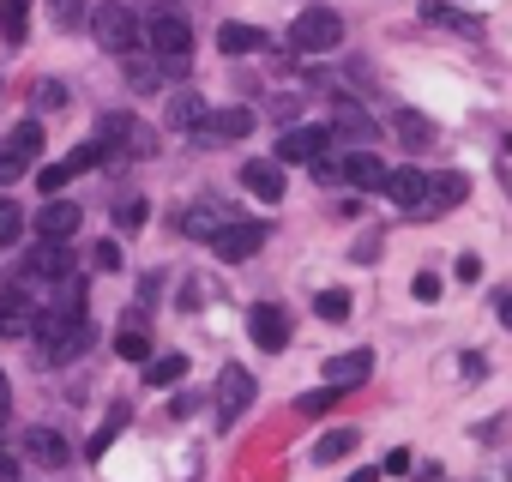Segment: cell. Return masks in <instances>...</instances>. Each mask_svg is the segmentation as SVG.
I'll use <instances>...</instances> for the list:
<instances>
[{
    "mask_svg": "<svg viewBox=\"0 0 512 482\" xmlns=\"http://www.w3.org/2000/svg\"><path fill=\"white\" fill-rule=\"evenodd\" d=\"M332 139L368 151V145H374V115H368L362 103H338V115H332Z\"/></svg>",
    "mask_w": 512,
    "mask_h": 482,
    "instance_id": "30bf717a",
    "label": "cell"
},
{
    "mask_svg": "<svg viewBox=\"0 0 512 482\" xmlns=\"http://www.w3.org/2000/svg\"><path fill=\"white\" fill-rule=\"evenodd\" d=\"M91 266H97V272H115V266H121V248H115V241H97V248H91Z\"/></svg>",
    "mask_w": 512,
    "mask_h": 482,
    "instance_id": "74e56055",
    "label": "cell"
},
{
    "mask_svg": "<svg viewBox=\"0 0 512 482\" xmlns=\"http://www.w3.org/2000/svg\"><path fill=\"white\" fill-rule=\"evenodd\" d=\"M416 302H440V278H434V272L416 278Z\"/></svg>",
    "mask_w": 512,
    "mask_h": 482,
    "instance_id": "ab89813d",
    "label": "cell"
},
{
    "mask_svg": "<svg viewBox=\"0 0 512 482\" xmlns=\"http://www.w3.org/2000/svg\"><path fill=\"white\" fill-rule=\"evenodd\" d=\"M374 374V350H338V356H326V386L338 392V386H362Z\"/></svg>",
    "mask_w": 512,
    "mask_h": 482,
    "instance_id": "7c38bea8",
    "label": "cell"
},
{
    "mask_svg": "<svg viewBox=\"0 0 512 482\" xmlns=\"http://www.w3.org/2000/svg\"><path fill=\"white\" fill-rule=\"evenodd\" d=\"M25 169H31V157H25L13 139H0V181H19Z\"/></svg>",
    "mask_w": 512,
    "mask_h": 482,
    "instance_id": "f546056e",
    "label": "cell"
},
{
    "mask_svg": "<svg viewBox=\"0 0 512 482\" xmlns=\"http://www.w3.org/2000/svg\"><path fill=\"white\" fill-rule=\"evenodd\" d=\"M19 278H25V284H61V278H73V248L43 241V248L25 254V272H19Z\"/></svg>",
    "mask_w": 512,
    "mask_h": 482,
    "instance_id": "52a82bcc",
    "label": "cell"
},
{
    "mask_svg": "<svg viewBox=\"0 0 512 482\" xmlns=\"http://www.w3.org/2000/svg\"><path fill=\"white\" fill-rule=\"evenodd\" d=\"M181 374H187V356H175V350L145 362V380H151V386H169V380H181Z\"/></svg>",
    "mask_w": 512,
    "mask_h": 482,
    "instance_id": "484cf974",
    "label": "cell"
},
{
    "mask_svg": "<svg viewBox=\"0 0 512 482\" xmlns=\"http://www.w3.org/2000/svg\"><path fill=\"white\" fill-rule=\"evenodd\" d=\"M217 49L223 55H260L272 43H266V31H253V25H217Z\"/></svg>",
    "mask_w": 512,
    "mask_h": 482,
    "instance_id": "7402d4cb",
    "label": "cell"
},
{
    "mask_svg": "<svg viewBox=\"0 0 512 482\" xmlns=\"http://www.w3.org/2000/svg\"><path fill=\"white\" fill-rule=\"evenodd\" d=\"M247 404H253V374H247V368H223V410H217V416L229 422V416H241Z\"/></svg>",
    "mask_w": 512,
    "mask_h": 482,
    "instance_id": "ffe728a7",
    "label": "cell"
},
{
    "mask_svg": "<svg viewBox=\"0 0 512 482\" xmlns=\"http://www.w3.org/2000/svg\"><path fill=\"white\" fill-rule=\"evenodd\" d=\"M25 458L43 464V470H61V464L73 458V446H67V434H55V428H25Z\"/></svg>",
    "mask_w": 512,
    "mask_h": 482,
    "instance_id": "4fadbf2b",
    "label": "cell"
},
{
    "mask_svg": "<svg viewBox=\"0 0 512 482\" xmlns=\"http://www.w3.org/2000/svg\"><path fill=\"white\" fill-rule=\"evenodd\" d=\"M91 31H97L103 55H115V61L139 55V37H145V25H139L127 7H97V13H91Z\"/></svg>",
    "mask_w": 512,
    "mask_h": 482,
    "instance_id": "277c9868",
    "label": "cell"
},
{
    "mask_svg": "<svg viewBox=\"0 0 512 482\" xmlns=\"http://www.w3.org/2000/svg\"><path fill=\"white\" fill-rule=\"evenodd\" d=\"M19 235H25V211L13 199H0V248H13Z\"/></svg>",
    "mask_w": 512,
    "mask_h": 482,
    "instance_id": "f1b7e54d",
    "label": "cell"
},
{
    "mask_svg": "<svg viewBox=\"0 0 512 482\" xmlns=\"http://www.w3.org/2000/svg\"><path fill=\"white\" fill-rule=\"evenodd\" d=\"M121 73H127V85H133V91H139V97H145V91H157V85H163V61H157V55H151V49H139V55H127V61H121Z\"/></svg>",
    "mask_w": 512,
    "mask_h": 482,
    "instance_id": "d6986e66",
    "label": "cell"
},
{
    "mask_svg": "<svg viewBox=\"0 0 512 482\" xmlns=\"http://www.w3.org/2000/svg\"><path fill=\"white\" fill-rule=\"evenodd\" d=\"M344 181H350V187H362V193H368V187H380V193H386L392 169H386L374 151H350V157H344Z\"/></svg>",
    "mask_w": 512,
    "mask_h": 482,
    "instance_id": "e0dca14e",
    "label": "cell"
},
{
    "mask_svg": "<svg viewBox=\"0 0 512 482\" xmlns=\"http://www.w3.org/2000/svg\"><path fill=\"white\" fill-rule=\"evenodd\" d=\"M205 121H211V115H205V97H199V91H175V97H169V127H175V133H199Z\"/></svg>",
    "mask_w": 512,
    "mask_h": 482,
    "instance_id": "ac0fdd59",
    "label": "cell"
},
{
    "mask_svg": "<svg viewBox=\"0 0 512 482\" xmlns=\"http://www.w3.org/2000/svg\"><path fill=\"white\" fill-rule=\"evenodd\" d=\"M0 482H19V464H13V452H0Z\"/></svg>",
    "mask_w": 512,
    "mask_h": 482,
    "instance_id": "b9f144b4",
    "label": "cell"
},
{
    "mask_svg": "<svg viewBox=\"0 0 512 482\" xmlns=\"http://www.w3.org/2000/svg\"><path fill=\"white\" fill-rule=\"evenodd\" d=\"M115 356L121 362H151V338H145V326H139V314L115 332Z\"/></svg>",
    "mask_w": 512,
    "mask_h": 482,
    "instance_id": "603a6c76",
    "label": "cell"
},
{
    "mask_svg": "<svg viewBox=\"0 0 512 482\" xmlns=\"http://www.w3.org/2000/svg\"><path fill=\"white\" fill-rule=\"evenodd\" d=\"M25 0H0V37H7V43H25Z\"/></svg>",
    "mask_w": 512,
    "mask_h": 482,
    "instance_id": "4316f807",
    "label": "cell"
},
{
    "mask_svg": "<svg viewBox=\"0 0 512 482\" xmlns=\"http://www.w3.org/2000/svg\"><path fill=\"white\" fill-rule=\"evenodd\" d=\"M145 43H151V55L163 61V73H187L193 67V25L181 19V13H151L145 19Z\"/></svg>",
    "mask_w": 512,
    "mask_h": 482,
    "instance_id": "6da1fadb",
    "label": "cell"
},
{
    "mask_svg": "<svg viewBox=\"0 0 512 482\" xmlns=\"http://www.w3.org/2000/svg\"><path fill=\"white\" fill-rule=\"evenodd\" d=\"M470 193V181L458 175V169H446V175H434V205H458Z\"/></svg>",
    "mask_w": 512,
    "mask_h": 482,
    "instance_id": "83f0119b",
    "label": "cell"
},
{
    "mask_svg": "<svg viewBox=\"0 0 512 482\" xmlns=\"http://www.w3.org/2000/svg\"><path fill=\"white\" fill-rule=\"evenodd\" d=\"M428 193H434V175H422V169H392V181H386V199H392L398 211H422V217L440 211Z\"/></svg>",
    "mask_w": 512,
    "mask_h": 482,
    "instance_id": "8992f818",
    "label": "cell"
},
{
    "mask_svg": "<svg viewBox=\"0 0 512 482\" xmlns=\"http://www.w3.org/2000/svg\"><path fill=\"white\" fill-rule=\"evenodd\" d=\"M332 398H338V392H332V386H320V392H302V398H296V410H302V416H320V410H332Z\"/></svg>",
    "mask_w": 512,
    "mask_h": 482,
    "instance_id": "d590c367",
    "label": "cell"
},
{
    "mask_svg": "<svg viewBox=\"0 0 512 482\" xmlns=\"http://www.w3.org/2000/svg\"><path fill=\"white\" fill-rule=\"evenodd\" d=\"M121 428H127V404H115V410L103 416V428H97V434L85 440V452H91V458H103V452L115 446V434H121Z\"/></svg>",
    "mask_w": 512,
    "mask_h": 482,
    "instance_id": "d4e9b609",
    "label": "cell"
},
{
    "mask_svg": "<svg viewBox=\"0 0 512 482\" xmlns=\"http://www.w3.org/2000/svg\"><path fill=\"white\" fill-rule=\"evenodd\" d=\"M247 332H253V344H260V350H284L290 344V314L284 308H253L247 314Z\"/></svg>",
    "mask_w": 512,
    "mask_h": 482,
    "instance_id": "5bb4252c",
    "label": "cell"
},
{
    "mask_svg": "<svg viewBox=\"0 0 512 482\" xmlns=\"http://www.w3.org/2000/svg\"><path fill=\"white\" fill-rule=\"evenodd\" d=\"M109 211H115V229H139V223H145V199H133V193H127V199H115Z\"/></svg>",
    "mask_w": 512,
    "mask_h": 482,
    "instance_id": "1f68e13d",
    "label": "cell"
},
{
    "mask_svg": "<svg viewBox=\"0 0 512 482\" xmlns=\"http://www.w3.org/2000/svg\"><path fill=\"white\" fill-rule=\"evenodd\" d=\"M500 151H506V157H512V133H506V145H500Z\"/></svg>",
    "mask_w": 512,
    "mask_h": 482,
    "instance_id": "ee69618b",
    "label": "cell"
},
{
    "mask_svg": "<svg viewBox=\"0 0 512 482\" xmlns=\"http://www.w3.org/2000/svg\"><path fill=\"white\" fill-rule=\"evenodd\" d=\"M211 248H217V260H223V266H241V260H253V254L266 248V223H253V217L241 223V217H235V223L211 241Z\"/></svg>",
    "mask_w": 512,
    "mask_h": 482,
    "instance_id": "5b68a950",
    "label": "cell"
},
{
    "mask_svg": "<svg viewBox=\"0 0 512 482\" xmlns=\"http://www.w3.org/2000/svg\"><path fill=\"white\" fill-rule=\"evenodd\" d=\"M229 223H235V217H229L223 205H211V199H199V205H187V211H181V229H187V235H199V241H217Z\"/></svg>",
    "mask_w": 512,
    "mask_h": 482,
    "instance_id": "9a60e30c",
    "label": "cell"
},
{
    "mask_svg": "<svg viewBox=\"0 0 512 482\" xmlns=\"http://www.w3.org/2000/svg\"><path fill=\"white\" fill-rule=\"evenodd\" d=\"M253 133V109H223V115H211L199 133H193V145H211V139H247Z\"/></svg>",
    "mask_w": 512,
    "mask_h": 482,
    "instance_id": "2e32d148",
    "label": "cell"
},
{
    "mask_svg": "<svg viewBox=\"0 0 512 482\" xmlns=\"http://www.w3.org/2000/svg\"><path fill=\"white\" fill-rule=\"evenodd\" d=\"M338 43H344V19L338 13H326V7L296 13V25H290V49L296 55H332Z\"/></svg>",
    "mask_w": 512,
    "mask_h": 482,
    "instance_id": "3957f363",
    "label": "cell"
},
{
    "mask_svg": "<svg viewBox=\"0 0 512 482\" xmlns=\"http://www.w3.org/2000/svg\"><path fill=\"white\" fill-rule=\"evenodd\" d=\"M37 103H43V109H67V85H61V79H43V85H37Z\"/></svg>",
    "mask_w": 512,
    "mask_h": 482,
    "instance_id": "8d00e7d4",
    "label": "cell"
},
{
    "mask_svg": "<svg viewBox=\"0 0 512 482\" xmlns=\"http://www.w3.org/2000/svg\"><path fill=\"white\" fill-rule=\"evenodd\" d=\"M7 416H13V386H7V374H0V428H7Z\"/></svg>",
    "mask_w": 512,
    "mask_h": 482,
    "instance_id": "60d3db41",
    "label": "cell"
},
{
    "mask_svg": "<svg viewBox=\"0 0 512 482\" xmlns=\"http://www.w3.org/2000/svg\"><path fill=\"white\" fill-rule=\"evenodd\" d=\"M49 7H55V25H61V31H79V25L91 19V13H85V0H49Z\"/></svg>",
    "mask_w": 512,
    "mask_h": 482,
    "instance_id": "836d02e7",
    "label": "cell"
},
{
    "mask_svg": "<svg viewBox=\"0 0 512 482\" xmlns=\"http://www.w3.org/2000/svg\"><path fill=\"white\" fill-rule=\"evenodd\" d=\"M97 145L109 151V163L115 157H157V127H145L139 115H103Z\"/></svg>",
    "mask_w": 512,
    "mask_h": 482,
    "instance_id": "7a4b0ae2",
    "label": "cell"
},
{
    "mask_svg": "<svg viewBox=\"0 0 512 482\" xmlns=\"http://www.w3.org/2000/svg\"><path fill=\"white\" fill-rule=\"evenodd\" d=\"M37 320H43V308L31 302V296H0V338H37Z\"/></svg>",
    "mask_w": 512,
    "mask_h": 482,
    "instance_id": "9c48e42d",
    "label": "cell"
},
{
    "mask_svg": "<svg viewBox=\"0 0 512 482\" xmlns=\"http://www.w3.org/2000/svg\"><path fill=\"white\" fill-rule=\"evenodd\" d=\"M356 440H362L356 428H332V434L314 446V464H338V458H350V452H356Z\"/></svg>",
    "mask_w": 512,
    "mask_h": 482,
    "instance_id": "cb8c5ba5",
    "label": "cell"
},
{
    "mask_svg": "<svg viewBox=\"0 0 512 482\" xmlns=\"http://www.w3.org/2000/svg\"><path fill=\"white\" fill-rule=\"evenodd\" d=\"M392 127H398V139H404V145H410V139H416V145H428V139H434V127H428L422 115H410V109H404Z\"/></svg>",
    "mask_w": 512,
    "mask_h": 482,
    "instance_id": "4dcf8cb0",
    "label": "cell"
},
{
    "mask_svg": "<svg viewBox=\"0 0 512 482\" xmlns=\"http://www.w3.org/2000/svg\"><path fill=\"white\" fill-rule=\"evenodd\" d=\"M314 308H320V320H350V296L344 290H320Z\"/></svg>",
    "mask_w": 512,
    "mask_h": 482,
    "instance_id": "d6a6232c",
    "label": "cell"
},
{
    "mask_svg": "<svg viewBox=\"0 0 512 482\" xmlns=\"http://www.w3.org/2000/svg\"><path fill=\"white\" fill-rule=\"evenodd\" d=\"M314 175H320V181H344V157H338V151H332V157H320V163H314Z\"/></svg>",
    "mask_w": 512,
    "mask_h": 482,
    "instance_id": "f35d334b",
    "label": "cell"
},
{
    "mask_svg": "<svg viewBox=\"0 0 512 482\" xmlns=\"http://www.w3.org/2000/svg\"><path fill=\"white\" fill-rule=\"evenodd\" d=\"M494 314H500V326H512V296H500V302H494Z\"/></svg>",
    "mask_w": 512,
    "mask_h": 482,
    "instance_id": "7bdbcfd3",
    "label": "cell"
},
{
    "mask_svg": "<svg viewBox=\"0 0 512 482\" xmlns=\"http://www.w3.org/2000/svg\"><path fill=\"white\" fill-rule=\"evenodd\" d=\"M241 187L260 199H284V169L278 163H241Z\"/></svg>",
    "mask_w": 512,
    "mask_h": 482,
    "instance_id": "44dd1931",
    "label": "cell"
},
{
    "mask_svg": "<svg viewBox=\"0 0 512 482\" xmlns=\"http://www.w3.org/2000/svg\"><path fill=\"white\" fill-rule=\"evenodd\" d=\"M67 181H73V169H67V163H49V169H37V187H43L49 199H61V187H67Z\"/></svg>",
    "mask_w": 512,
    "mask_h": 482,
    "instance_id": "e575fe53",
    "label": "cell"
},
{
    "mask_svg": "<svg viewBox=\"0 0 512 482\" xmlns=\"http://www.w3.org/2000/svg\"><path fill=\"white\" fill-rule=\"evenodd\" d=\"M332 127H290L284 139H278V157L284 163H320V157H332Z\"/></svg>",
    "mask_w": 512,
    "mask_h": 482,
    "instance_id": "ba28073f",
    "label": "cell"
},
{
    "mask_svg": "<svg viewBox=\"0 0 512 482\" xmlns=\"http://www.w3.org/2000/svg\"><path fill=\"white\" fill-rule=\"evenodd\" d=\"M79 199H43V211H37V235L43 241H67L73 229H79Z\"/></svg>",
    "mask_w": 512,
    "mask_h": 482,
    "instance_id": "8fae6325",
    "label": "cell"
}]
</instances>
